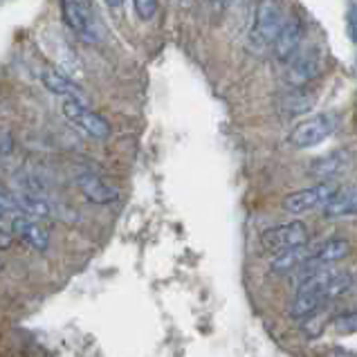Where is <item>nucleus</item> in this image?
<instances>
[{"mask_svg":"<svg viewBox=\"0 0 357 357\" xmlns=\"http://www.w3.org/2000/svg\"><path fill=\"white\" fill-rule=\"evenodd\" d=\"M285 20H288V12H285L281 0H259L248 38L250 50H254L257 54L268 52V50L272 52V45L283 29Z\"/></svg>","mask_w":357,"mask_h":357,"instance_id":"obj_1","label":"nucleus"},{"mask_svg":"<svg viewBox=\"0 0 357 357\" xmlns=\"http://www.w3.org/2000/svg\"><path fill=\"white\" fill-rule=\"evenodd\" d=\"M61 16L63 23L86 43H97L101 38V23L93 0H61Z\"/></svg>","mask_w":357,"mask_h":357,"instance_id":"obj_2","label":"nucleus"},{"mask_svg":"<svg viewBox=\"0 0 357 357\" xmlns=\"http://www.w3.org/2000/svg\"><path fill=\"white\" fill-rule=\"evenodd\" d=\"M285 84L290 88H305L326 73V54L321 47L299 50L290 63H285Z\"/></svg>","mask_w":357,"mask_h":357,"instance_id":"obj_3","label":"nucleus"},{"mask_svg":"<svg viewBox=\"0 0 357 357\" xmlns=\"http://www.w3.org/2000/svg\"><path fill=\"white\" fill-rule=\"evenodd\" d=\"M61 110H63V117L70 124L77 126L81 132H86L93 139H108L110 132H113L108 121L79 97H66V101L61 104Z\"/></svg>","mask_w":357,"mask_h":357,"instance_id":"obj_4","label":"nucleus"},{"mask_svg":"<svg viewBox=\"0 0 357 357\" xmlns=\"http://www.w3.org/2000/svg\"><path fill=\"white\" fill-rule=\"evenodd\" d=\"M340 119L335 113H319L299 121L290 132V144L297 149H314L337 130Z\"/></svg>","mask_w":357,"mask_h":357,"instance_id":"obj_5","label":"nucleus"},{"mask_svg":"<svg viewBox=\"0 0 357 357\" xmlns=\"http://www.w3.org/2000/svg\"><path fill=\"white\" fill-rule=\"evenodd\" d=\"M337 185L335 182H317L312 187H305L290 193V196L283 198V209L290 213V216H301V213H308L314 209H324L331 202V198L337 193Z\"/></svg>","mask_w":357,"mask_h":357,"instance_id":"obj_6","label":"nucleus"},{"mask_svg":"<svg viewBox=\"0 0 357 357\" xmlns=\"http://www.w3.org/2000/svg\"><path fill=\"white\" fill-rule=\"evenodd\" d=\"M308 241H310V231L301 220L283 222V225L270 227L261 234V248L270 254H279L283 250L308 245Z\"/></svg>","mask_w":357,"mask_h":357,"instance_id":"obj_7","label":"nucleus"},{"mask_svg":"<svg viewBox=\"0 0 357 357\" xmlns=\"http://www.w3.org/2000/svg\"><path fill=\"white\" fill-rule=\"evenodd\" d=\"M305 38V23L299 14H290L288 20H285L283 29L279 32L277 40L272 45V54L279 63H290L294 59V54L301 50V43Z\"/></svg>","mask_w":357,"mask_h":357,"instance_id":"obj_8","label":"nucleus"},{"mask_svg":"<svg viewBox=\"0 0 357 357\" xmlns=\"http://www.w3.org/2000/svg\"><path fill=\"white\" fill-rule=\"evenodd\" d=\"M351 167V153L349 151H333L328 155H319L308 162L305 173L317 182H333Z\"/></svg>","mask_w":357,"mask_h":357,"instance_id":"obj_9","label":"nucleus"},{"mask_svg":"<svg viewBox=\"0 0 357 357\" xmlns=\"http://www.w3.org/2000/svg\"><path fill=\"white\" fill-rule=\"evenodd\" d=\"M9 229H12V234L16 238H20L27 248H32L34 252H47L50 234L36 218L25 216V213H16V216L12 218V222H9Z\"/></svg>","mask_w":357,"mask_h":357,"instance_id":"obj_10","label":"nucleus"},{"mask_svg":"<svg viewBox=\"0 0 357 357\" xmlns=\"http://www.w3.org/2000/svg\"><path fill=\"white\" fill-rule=\"evenodd\" d=\"M349 254H351V243L349 241H346V238H331V241L321 243L314 252H310V257H308V261L303 263L301 272L317 270V268H328V265L344 261Z\"/></svg>","mask_w":357,"mask_h":357,"instance_id":"obj_11","label":"nucleus"},{"mask_svg":"<svg viewBox=\"0 0 357 357\" xmlns=\"http://www.w3.org/2000/svg\"><path fill=\"white\" fill-rule=\"evenodd\" d=\"M77 187L79 191L84 193V198L93 205H110L119 198V191L108 185V182L101 180L97 173H90V171H81L77 176Z\"/></svg>","mask_w":357,"mask_h":357,"instance_id":"obj_12","label":"nucleus"},{"mask_svg":"<svg viewBox=\"0 0 357 357\" xmlns=\"http://www.w3.org/2000/svg\"><path fill=\"white\" fill-rule=\"evenodd\" d=\"M349 216H357V185L340 187L328 205L324 207V218L328 220L349 218Z\"/></svg>","mask_w":357,"mask_h":357,"instance_id":"obj_13","label":"nucleus"},{"mask_svg":"<svg viewBox=\"0 0 357 357\" xmlns=\"http://www.w3.org/2000/svg\"><path fill=\"white\" fill-rule=\"evenodd\" d=\"M314 101H317V95L305 88H290V93H285L279 99V108L285 115H305L308 110H312Z\"/></svg>","mask_w":357,"mask_h":357,"instance_id":"obj_14","label":"nucleus"},{"mask_svg":"<svg viewBox=\"0 0 357 357\" xmlns=\"http://www.w3.org/2000/svg\"><path fill=\"white\" fill-rule=\"evenodd\" d=\"M18 198V207L20 213L25 216H32L36 220H50L56 216V209L54 205L50 202L45 196H38V193H25V191H18L16 193Z\"/></svg>","mask_w":357,"mask_h":357,"instance_id":"obj_15","label":"nucleus"},{"mask_svg":"<svg viewBox=\"0 0 357 357\" xmlns=\"http://www.w3.org/2000/svg\"><path fill=\"white\" fill-rule=\"evenodd\" d=\"M308 257H310L308 245H299V248L283 250L279 254H274V259L270 261V272L288 274V272H294V270H301L303 263L308 261Z\"/></svg>","mask_w":357,"mask_h":357,"instance_id":"obj_16","label":"nucleus"},{"mask_svg":"<svg viewBox=\"0 0 357 357\" xmlns=\"http://www.w3.org/2000/svg\"><path fill=\"white\" fill-rule=\"evenodd\" d=\"M328 303L326 294L319 292H297V297L290 303V317L292 319H308L317 314L324 305Z\"/></svg>","mask_w":357,"mask_h":357,"instance_id":"obj_17","label":"nucleus"},{"mask_svg":"<svg viewBox=\"0 0 357 357\" xmlns=\"http://www.w3.org/2000/svg\"><path fill=\"white\" fill-rule=\"evenodd\" d=\"M40 81H43V86H45L52 95H59V97H79V99H84V93H81V88L75 84V81H73V79H68L63 73H59V70H54V68L43 70V75H40Z\"/></svg>","mask_w":357,"mask_h":357,"instance_id":"obj_18","label":"nucleus"},{"mask_svg":"<svg viewBox=\"0 0 357 357\" xmlns=\"http://www.w3.org/2000/svg\"><path fill=\"white\" fill-rule=\"evenodd\" d=\"M331 328L337 335H351L357 333V312H344L331 319Z\"/></svg>","mask_w":357,"mask_h":357,"instance_id":"obj_19","label":"nucleus"},{"mask_svg":"<svg viewBox=\"0 0 357 357\" xmlns=\"http://www.w3.org/2000/svg\"><path fill=\"white\" fill-rule=\"evenodd\" d=\"M132 5H135L137 18L142 20H151L158 12V0H132Z\"/></svg>","mask_w":357,"mask_h":357,"instance_id":"obj_20","label":"nucleus"},{"mask_svg":"<svg viewBox=\"0 0 357 357\" xmlns=\"http://www.w3.org/2000/svg\"><path fill=\"white\" fill-rule=\"evenodd\" d=\"M12 149H14V142L7 132H0V158H9L12 155Z\"/></svg>","mask_w":357,"mask_h":357,"instance_id":"obj_21","label":"nucleus"},{"mask_svg":"<svg viewBox=\"0 0 357 357\" xmlns=\"http://www.w3.org/2000/svg\"><path fill=\"white\" fill-rule=\"evenodd\" d=\"M349 27H351V36L357 43V7L351 5V12H349Z\"/></svg>","mask_w":357,"mask_h":357,"instance_id":"obj_22","label":"nucleus"},{"mask_svg":"<svg viewBox=\"0 0 357 357\" xmlns=\"http://www.w3.org/2000/svg\"><path fill=\"white\" fill-rule=\"evenodd\" d=\"M229 3H231V0H211V7H213V12H216V14H222L229 7Z\"/></svg>","mask_w":357,"mask_h":357,"instance_id":"obj_23","label":"nucleus"},{"mask_svg":"<svg viewBox=\"0 0 357 357\" xmlns=\"http://www.w3.org/2000/svg\"><path fill=\"white\" fill-rule=\"evenodd\" d=\"M12 213H9L7 209H3V207H0V227H5V222H12Z\"/></svg>","mask_w":357,"mask_h":357,"instance_id":"obj_24","label":"nucleus"},{"mask_svg":"<svg viewBox=\"0 0 357 357\" xmlns=\"http://www.w3.org/2000/svg\"><path fill=\"white\" fill-rule=\"evenodd\" d=\"M104 3L110 7V9H119L121 5H124L126 3V0H104Z\"/></svg>","mask_w":357,"mask_h":357,"instance_id":"obj_25","label":"nucleus"},{"mask_svg":"<svg viewBox=\"0 0 357 357\" xmlns=\"http://www.w3.org/2000/svg\"><path fill=\"white\" fill-rule=\"evenodd\" d=\"M182 3H185V5H189V3H193V0H182Z\"/></svg>","mask_w":357,"mask_h":357,"instance_id":"obj_26","label":"nucleus"},{"mask_svg":"<svg viewBox=\"0 0 357 357\" xmlns=\"http://www.w3.org/2000/svg\"><path fill=\"white\" fill-rule=\"evenodd\" d=\"M0 268H3V261H0Z\"/></svg>","mask_w":357,"mask_h":357,"instance_id":"obj_27","label":"nucleus"}]
</instances>
